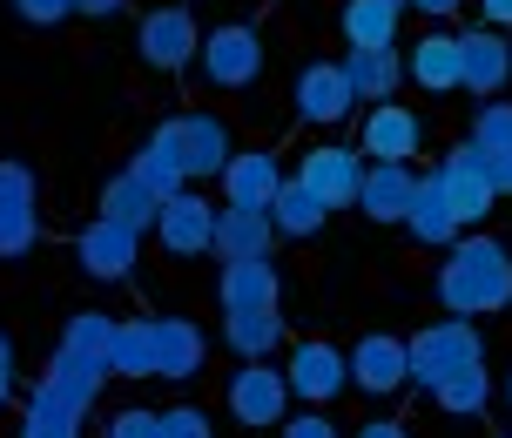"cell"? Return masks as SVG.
<instances>
[{"label": "cell", "instance_id": "e0dca14e", "mask_svg": "<svg viewBox=\"0 0 512 438\" xmlns=\"http://www.w3.org/2000/svg\"><path fill=\"white\" fill-rule=\"evenodd\" d=\"M216 297H223V317L230 310H277L283 304V270L270 257H243L216 270Z\"/></svg>", "mask_w": 512, "mask_h": 438}, {"label": "cell", "instance_id": "4fadbf2b", "mask_svg": "<svg viewBox=\"0 0 512 438\" xmlns=\"http://www.w3.org/2000/svg\"><path fill=\"white\" fill-rule=\"evenodd\" d=\"M203 358H209V337L196 317H182V310L155 317V385H189L203 371Z\"/></svg>", "mask_w": 512, "mask_h": 438}, {"label": "cell", "instance_id": "3957f363", "mask_svg": "<svg viewBox=\"0 0 512 438\" xmlns=\"http://www.w3.org/2000/svg\"><path fill=\"white\" fill-rule=\"evenodd\" d=\"M155 142L182 162V176L189 182H209L230 169V129H223V115H209V108H196V115H169L162 129H155Z\"/></svg>", "mask_w": 512, "mask_h": 438}, {"label": "cell", "instance_id": "d590c367", "mask_svg": "<svg viewBox=\"0 0 512 438\" xmlns=\"http://www.w3.org/2000/svg\"><path fill=\"white\" fill-rule=\"evenodd\" d=\"M155 438H216L203 405H169V412H155Z\"/></svg>", "mask_w": 512, "mask_h": 438}, {"label": "cell", "instance_id": "7c38bea8", "mask_svg": "<svg viewBox=\"0 0 512 438\" xmlns=\"http://www.w3.org/2000/svg\"><path fill=\"white\" fill-rule=\"evenodd\" d=\"M512 81V41L499 27H465L459 34V88H472L479 102H492Z\"/></svg>", "mask_w": 512, "mask_h": 438}, {"label": "cell", "instance_id": "74e56055", "mask_svg": "<svg viewBox=\"0 0 512 438\" xmlns=\"http://www.w3.org/2000/svg\"><path fill=\"white\" fill-rule=\"evenodd\" d=\"M14 14H21L27 27H61L75 14V0H14Z\"/></svg>", "mask_w": 512, "mask_h": 438}, {"label": "cell", "instance_id": "4316f807", "mask_svg": "<svg viewBox=\"0 0 512 438\" xmlns=\"http://www.w3.org/2000/svg\"><path fill=\"white\" fill-rule=\"evenodd\" d=\"M108 378H115V371H102V364H88V358H75V351H61V344H54V364H48V378H41V385H48L54 398H68L75 412H88V405H95V391H102Z\"/></svg>", "mask_w": 512, "mask_h": 438}, {"label": "cell", "instance_id": "9c48e42d", "mask_svg": "<svg viewBox=\"0 0 512 438\" xmlns=\"http://www.w3.org/2000/svg\"><path fill=\"white\" fill-rule=\"evenodd\" d=\"M425 149V115L398 102H371L358 122V155L364 162H411Z\"/></svg>", "mask_w": 512, "mask_h": 438}, {"label": "cell", "instance_id": "b9f144b4", "mask_svg": "<svg viewBox=\"0 0 512 438\" xmlns=\"http://www.w3.org/2000/svg\"><path fill=\"white\" fill-rule=\"evenodd\" d=\"M7 398H14V337L0 331V412H7Z\"/></svg>", "mask_w": 512, "mask_h": 438}, {"label": "cell", "instance_id": "7dc6e473", "mask_svg": "<svg viewBox=\"0 0 512 438\" xmlns=\"http://www.w3.org/2000/svg\"><path fill=\"white\" fill-rule=\"evenodd\" d=\"M506 412H512V371H506Z\"/></svg>", "mask_w": 512, "mask_h": 438}, {"label": "cell", "instance_id": "ba28073f", "mask_svg": "<svg viewBox=\"0 0 512 438\" xmlns=\"http://www.w3.org/2000/svg\"><path fill=\"white\" fill-rule=\"evenodd\" d=\"M432 176H438V189H445L452 216H459V230H479V223L492 216V203H499V189L486 182V162H479V149H472V142H459V149L445 155Z\"/></svg>", "mask_w": 512, "mask_h": 438}, {"label": "cell", "instance_id": "cb8c5ba5", "mask_svg": "<svg viewBox=\"0 0 512 438\" xmlns=\"http://www.w3.org/2000/svg\"><path fill=\"white\" fill-rule=\"evenodd\" d=\"M270 223H277V236H297V243H310V236H324V223H331V203H324L310 182L283 176L277 203H270Z\"/></svg>", "mask_w": 512, "mask_h": 438}, {"label": "cell", "instance_id": "f35d334b", "mask_svg": "<svg viewBox=\"0 0 512 438\" xmlns=\"http://www.w3.org/2000/svg\"><path fill=\"white\" fill-rule=\"evenodd\" d=\"M277 432H283V438H337V425H331L324 412H297V418H283Z\"/></svg>", "mask_w": 512, "mask_h": 438}, {"label": "cell", "instance_id": "f1b7e54d", "mask_svg": "<svg viewBox=\"0 0 512 438\" xmlns=\"http://www.w3.org/2000/svg\"><path fill=\"white\" fill-rule=\"evenodd\" d=\"M108 371H115V378H155V317H128V324H115Z\"/></svg>", "mask_w": 512, "mask_h": 438}, {"label": "cell", "instance_id": "60d3db41", "mask_svg": "<svg viewBox=\"0 0 512 438\" xmlns=\"http://www.w3.org/2000/svg\"><path fill=\"white\" fill-rule=\"evenodd\" d=\"M479 162H486V182L499 189V196H512V155H486L479 149Z\"/></svg>", "mask_w": 512, "mask_h": 438}, {"label": "cell", "instance_id": "2e32d148", "mask_svg": "<svg viewBox=\"0 0 512 438\" xmlns=\"http://www.w3.org/2000/svg\"><path fill=\"white\" fill-rule=\"evenodd\" d=\"M209 236H216V203H209V196H196V189L169 196V203H162V216H155V243H162L169 257H203Z\"/></svg>", "mask_w": 512, "mask_h": 438}, {"label": "cell", "instance_id": "8d00e7d4", "mask_svg": "<svg viewBox=\"0 0 512 438\" xmlns=\"http://www.w3.org/2000/svg\"><path fill=\"white\" fill-rule=\"evenodd\" d=\"M0 203H34V169L27 162H0Z\"/></svg>", "mask_w": 512, "mask_h": 438}, {"label": "cell", "instance_id": "5b68a950", "mask_svg": "<svg viewBox=\"0 0 512 438\" xmlns=\"http://www.w3.org/2000/svg\"><path fill=\"white\" fill-rule=\"evenodd\" d=\"M196 48H203V34H196V14L189 7H149L135 21V54H142V68H155V75L196 68Z\"/></svg>", "mask_w": 512, "mask_h": 438}, {"label": "cell", "instance_id": "c3c4849f", "mask_svg": "<svg viewBox=\"0 0 512 438\" xmlns=\"http://www.w3.org/2000/svg\"><path fill=\"white\" fill-rule=\"evenodd\" d=\"M384 7H398V14H405V0H384Z\"/></svg>", "mask_w": 512, "mask_h": 438}, {"label": "cell", "instance_id": "836d02e7", "mask_svg": "<svg viewBox=\"0 0 512 438\" xmlns=\"http://www.w3.org/2000/svg\"><path fill=\"white\" fill-rule=\"evenodd\" d=\"M472 149L486 155H512V102L506 95H492L486 108H472V135H465Z\"/></svg>", "mask_w": 512, "mask_h": 438}, {"label": "cell", "instance_id": "d4e9b609", "mask_svg": "<svg viewBox=\"0 0 512 438\" xmlns=\"http://www.w3.org/2000/svg\"><path fill=\"white\" fill-rule=\"evenodd\" d=\"M102 216L142 236V230H155V216H162V196H155V189L135 176V169H122V176H108V182H102Z\"/></svg>", "mask_w": 512, "mask_h": 438}, {"label": "cell", "instance_id": "484cf974", "mask_svg": "<svg viewBox=\"0 0 512 438\" xmlns=\"http://www.w3.org/2000/svg\"><path fill=\"white\" fill-rule=\"evenodd\" d=\"M337 34H344V48H398V7H384V0H344L337 7Z\"/></svg>", "mask_w": 512, "mask_h": 438}, {"label": "cell", "instance_id": "9a60e30c", "mask_svg": "<svg viewBox=\"0 0 512 438\" xmlns=\"http://www.w3.org/2000/svg\"><path fill=\"white\" fill-rule=\"evenodd\" d=\"M344 358H351V385H358L364 398H391V391L411 385V371H405V337H391V331L358 337Z\"/></svg>", "mask_w": 512, "mask_h": 438}, {"label": "cell", "instance_id": "52a82bcc", "mask_svg": "<svg viewBox=\"0 0 512 438\" xmlns=\"http://www.w3.org/2000/svg\"><path fill=\"white\" fill-rule=\"evenodd\" d=\"M283 378H290V398H304V405H331L351 391V358L337 351L331 337H297L290 344V364H283Z\"/></svg>", "mask_w": 512, "mask_h": 438}, {"label": "cell", "instance_id": "d6a6232c", "mask_svg": "<svg viewBox=\"0 0 512 438\" xmlns=\"http://www.w3.org/2000/svg\"><path fill=\"white\" fill-rule=\"evenodd\" d=\"M128 169H135V176L149 182V189H155V196H162V203L189 189V176H182V162H176V155H169V149H162L155 135H149V142H142V149H135V155H128Z\"/></svg>", "mask_w": 512, "mask_h": 438}, {"label": "cell", "instance_id": "7402d4cb", "mask_svg": "<svg viewBox=\"0 0 512 438\" xmlns=\"http://www.w3.org/2000/svg\"><path fill=\"white\" fill-rule=\"evenodd\" d=\"M405 81H418L425 95H452L459 88V34H418L405 48Z\"/></svg>", "mask_w": 512, "mask_h": 438}, {"label": "cell", "instance_id": "83f0119b", "mask_svg": "<svg viewBox=\"0 0 512 438\" xmlns=\"http://www.w3.org/2000/svg\"><path fill=\"white\" fill-rule=\"evenodd\" d=\"M14 438H81V412L68 398H54L48 385H34L27 405H21V432Z\"/></svg>", "mask_w": 512, "mask_h": 438}, {"label": "cell", "instance_id": "ee69618b", "mask_svg": "<svg viewBox=\"0 0 512 438\" xmlns=\"http://www.w3.org/2000/svg\"><path fill=\"white\" fill-rule=\"evenodd\" d=\"M75 14H88V21H115L122 0H75Z\"/></svg>", "mask_w": 512, "mask_h": 438}, {"label": "cell", "instance_id": "603a6c76", "mask_svg": "<svg viewBox=\"0 0 512 438\" xmlns=\"http://www.w3.org/2000/svg\"><path fill=\"white\" fill-rule=\"evenodd\" d=\"M405 230L425 243V250H452L459 243V216H452V203H445V189H438V176L425 169L418 176V189H411V209H405Z\"/></svg>", "mask_w": 512, "mask_h": 438}, {"label": "cell", "instance_id": "6da1fadb", "mask_svg": "<svg viewBox=\"0 0 512 438\" xmlns=\"http://www.w3.org/2000/svg\"><path fill=\"white\" fill-rule=\"evenodd\" d=\"M438 304L445 317H492L512 304V250L486 230H465L438 263Z\"/></svg>", "mask_w": 512, "mask_h": 438}, {"label": "cell", "instance_id": "f6af8a7d", "mask_svg": "<svg viewBox=\"0 0 512 438\" xmlns=\"http://www.w3.org/2000/svg\"><path fill=\"white\" fill-rule=\"evenodd\" d=\"M405 7H418V14H432V21H452L465 0H405Z\"/></svg>", "mask_w": 512, "mask_h": 438}, {"label": "cell", "instance_id": "4dcf8cb0", "mask_svg": "<svg viewBox=\"0 0 512 438\" xmlns=\"http://www.w3.org/2000/svg\"><path fill=\"white\" fill-rule=\"evenodd\" d=\"M115 324H122V317H108V310H75V317L61 324V351H75V358H88V364H102V371H108Z\"/></svg>", "mask_w": 512, "mask_h": 438}, {"label": "cell", "instance_id": "bcb514c9", "mask_svg": "<svg viewBox=\"0 0 512 438\" xmlns=\"http://www.w3.org/2000/svg\"><path fill=\"white\" fill-rule=\"evenodd\" d=\"M358 438H411V432H405V425H398V418H371V425H364Z\"/></svg>", "mask_w": 512, "mask_h": 438}, {"label": "cell", "instance_id": "8992f818", "mask_svg": "<svg viewBox=\"0 0 512 438\" xmlns=\"http://www.w3.org/2000/svg\"><path fill=\"white\" fill-rule=\"evenodd\" d=\"M230 418L250 425V432H277L290 418V378L270 358H243L230 378Z\"/></svg>", "mask_w": 512, "mask_h": 438}, {"label": "cell", "instance_id": "44dd1931", "mask_svg": "<svg viewBox=\"0 0 512 438\" xmlns=\"http://www.w3.org/2000/svg\"><path fill=\"white\" fill-rule=\"evenodd\" d=\"M337 68H344V81H351V95L371 108V102H391V95H398V81H405V54H398V48H344Z\"/></svg>", "mask_w": 512, "mask_h": 438}, {"label": "cell", "instance_id": "ab89813d", "mask_svg": "<svg viewBox=\"0 0 512 438\" xmlns=\"http://www.w3.org/2000/svg\"><path fill=\"white\" fill-rule=\"evenodd\" d=\"M108 438H155V412H115Z\"/></svg>", "mask_w": 512, "mask_h": 438}, {"label": "cell", "instance_id": "ffe728a7", "mask_svg": "<svg viewBox=\"0 0 512 438\" xmlns=\"http://www.w3.org/2000/svg\"><path fill=\"white\" fill-rule=\"evenodd\" d=\"M411 189H418L411 162H364V182H358V203L351 209H364V223H405Z\"/></svg>", "mask_w": 512, "mask_h": 438}, {"label": "cell", "instance_id": "5bb4252c", "mask_svg": "<svg viewBox=\"0 0 512 438\" xmlns=\"http://www.w3.org/2000/svg\"><path fill=\"white\" fill-rule=\"evenodd\" d=\"M297 182H310L331 209H351L358 203V182H364V155L351 142H317V149L297 162Z\"/></svg>", "mask_w": 512, "mask_h": 438}, {"label": "cell", "instance_id": "ac0fdd59", "mask_svg": "<svg viewBox=\"0 0 512 438\" xmlns=\"http://www.w3.org/2000/svg\"><path fill=\"white\" fill-rule=\"evenodd\" d=\"M270 250H277V223H270V209H236V203L216 209V236H209V257L243 263V257H270Z\"/></svg>", "mask_w": 512, "mask_h": 438}, {"label": "cell", "instance_id": "1f68e13d", "mask_svg": "<svg viewBox=\"0 0 512 438\" xmlns=\"http://www.w3.org/2000/svg\"><path fill=\"white\" fill-rule=\"evenodd\" d=\"M236 358H270L283 344V317L277 310H230V324H223Z\"/></svg>", "mask_w": 512, "mask_h": 438}, {"label": "cell", "instance_id": "f546056e", "mask_svg": "<svg viewBox=\"0 0 512 438\" xmlns=\"http://www.w3.org/2000/svg\"><path fill=\"white\" fill-rule=\"evenodd\" d=\"M432 398H438V412H452V418H479L492 405V371L486 364H465L452 378H438Z\"/></svg>", "mask_w": 512, "mask_h": 438}, {"label": "cell", "instance_id": "d6986e66", "mask_svg": "<svg viewBox=\"0 0 512 438\" xmlns=\"http://www.w3.org/2000/svg\"><path fill=\"white\" fill-rule=\"evenodd\" d=\"M223 203L236 209H270L277 203V189H283V162L270 149H236L230 155V169H223Z\"/></svg>", "mask_w": 512, "mask_h": 438}, {"label": "cell", "instance_id": "277c9868", "mask_svg": "<svg viewBox=\"0 0 512 438\" xmlns=\"http://www.w3.org/2000/svg\"><path fill=\"white\" fill-rule=\"evenodd\" d=\"M263 34H256L250 21H223L203 34V48H196V68H203L209 88H223V95H236V88H250L256 75H263Z\"/></svg>", "mask_w": 512, "mask_h": 438}, {"label": "cell", "instance_id": "7a4b0ae2", "mask_svg": "<svg viewBox=\"0 0 512 438\" xmlns=\"http://www.w3.org/2000/svg\"><path fill=\"white\" fill-rule=\"evenodd\" d=\"M465 364H486V337L472 317H438V324H418V337H405V371L418 391H432Z\"/></svg>", "mask_w": 512, "mask_h": 438}, {"label": "cell", "instance_id": "7bdbcfd3", "mask_svg": "<svg viewBox=\"0 0 512 438\" xmlns=\"http://www.w3.org/2000/svg\"><path fill=\"white\" fill-rule=\"evenodd\" d=\"M479 14H486V27L506 34V27H512V0H479Z\"/></svg>", "mask_w": 512, "mask_h": 438}, {"label": "cell", "instance_id": "8fae6325", "mask_svg": "<svg viewBox=\"0 0 512 438\" xmlns=\"http://www.w3.org/2000/svg\"><path fill=\"white\" fill-rule=\"evenodd\" d=\"M135 257H142V236L108 223V216H95L75 236V263H81V277H95V284H128L135 277Z\"/></svg>", "mask_w": 512, "mask_h": 438}, {"label": "cell", "instance_id": "e575fe53", "mask_svg": "<svg viewBox=\"0 0 512 438\" xmlns=\"http://www.w3.org/2000/svg\"><path fill=\"white\" fill-rule=\"evenodd\" d=\"M41 243V216H34V203H0V257L14 263L27 257Z\"/></svg>", "mask_w": 512, "mask_h": 438}, {"label": "cell", "instance_id": "30bf717a", "mask_svg": "<svg viewBox=\"0 0 512 438\" xmlns=\"http://www.w3.org/2000/svg\"><path fill=\"white\" fill-rule=\"evenodd\" d=\"M290 108H297L304 122H317V129H337V122L358 115V95H351V81H344L337 61H310V68H297V81H290Z\"/></svg>", "mask_w": 512, "mask_h": 438}]
</instances>
